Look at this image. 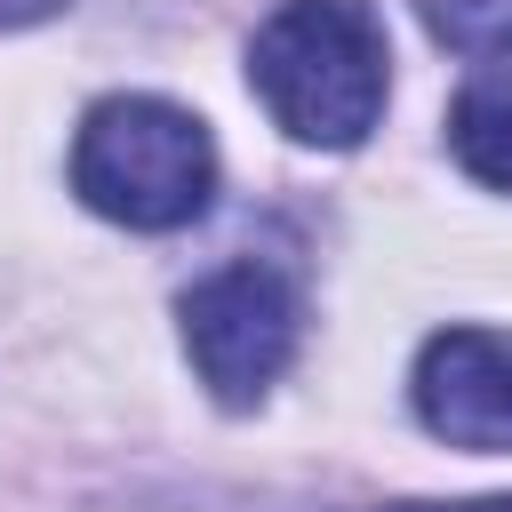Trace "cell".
<instances>
[{
  "instance_id": "1",
  "label": "cell",
  "mask_w": 512,
  "mask_h": 512,
  "mask_svg": "<svg viewBox=\"0 0 512 512\" xmlns=\"http://www.w3.org/2000/svg\"><path fill=\"white\" fill-rule=\"evenodd\" d=\"M248 80L296 144H360L384 112L392 48L368 0H288L248 40Z\"/></svg>"
},
{
  "instance_id": "2",
  "label": "cell",
  "mask_w": 512,
  "mask_h": 512,
  "mask_svg": "<svg viewBox=\"0 0 512 512\" xmlns=\"http://www.w3.org/2000/svg\"><path fill=\"white\" fill-rule=\"evenodd\" d=\"M72 192L112 224L176 232L216 192V144L168 96H104L72 136Z\"/></svg>"
},
{
  "instance_id": "3",
  "label": "cell",
  "mask_w": 512,
  "mask_h": 512,
  "mask_svg": "<svg viewBox=\"0 0 512 512\" xmlns=\"http://www.w3.org/2000/svg\"><path fill=\"white\" fill-rule=\"evenodd\" d=\"M296 336H304V296L264 256H232L184 296V352L224 408L264 400L296 360Z\"/></svg>"
},
{
  "instance_id": "4",
  "label": "cell",
  "mask_w": 512,
  "mask_h": 512,
  "mask_svg": "<svg viewBox=\"0 0 512 512\" xmlns=\"http://www.w3.org/2000/svg\"><path fill=\"white\" fill-rule=\"evenodd\" d=\"M416 416L448 448H512V336L448 328L416 360Z\"/></svg>"
},
{
  "instance_id": "5",
  "label": "cell",
  "mask_w": 512,
  "mask_h": 512,
  "mask_svg": "<svg viewBox=\"0 0 512 512\" xmlns=\"http://www.w3.org/2000/svg\"><path fill=\"white\" fill-rule=\"evenodd\" d=\"M448 144H456V160H464L480 184L512 192V64H504V72H480V80L456 96Z\"/></svg>"
},
{
  "instance_id": "6",
  "label": "cell",
  "mask_w": 512,
  "mask_h": 512,
  "mask_svg": "<svg viewBox=\"0 0 512 512\" xmlns=\"http://www.w3.org/2000/svg\"><path fill=\"white\" fill-rule=\"evenodd\" d=\"M416 16L456 56H504L512 48V0H416Z\"/></svg>"
},
{
  "instance_id": "7",
  "label": "cell",
  "mask_w": 512,
  "mask_h": 512,
  "mask_svg": "<svg viewBox=\"0 0 512 512\" xmlns=\"http://www.w3.org/2000/svg\"><path fill=\"white\" fill-rule=\"evenodd\" d=\"M64 0H0V32H16V24H40V16H56Z\"/></svg>"
},
{
  "instance_id": "8",
  "label": "cell",
  "mask_w": 512,
  "mask_h": 512,
  "mask_svg": "<svg viewBox=\"0 0 512 512\" xmlns=\"http://www.w3.org/2000/svg\"><path fill=\"white\" fill-rule=\"evenodd\" d=\"M392 512H512V496H480V504H392Z\"/></svg>"
}]
</instances>
